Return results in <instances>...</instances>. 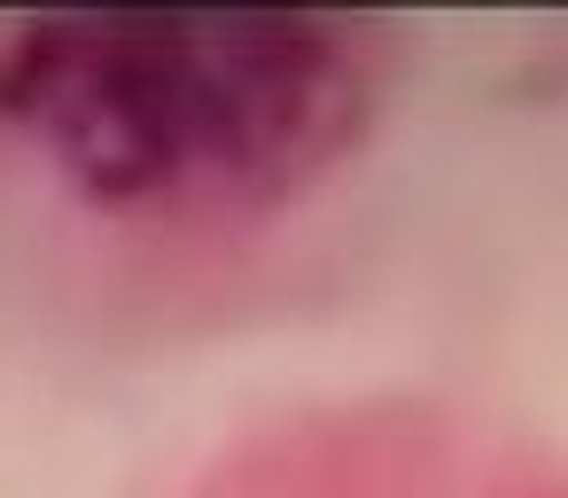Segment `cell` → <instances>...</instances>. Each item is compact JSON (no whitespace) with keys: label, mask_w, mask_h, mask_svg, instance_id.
<instances>
[{"label":"cell","mask_w":568,"mask_h":498,"mask_svg":"<svg viewBox=\"0 0 568 498\" xmlns=\"http://www.w3.org/2000/svg\"><path fill=\"white\" fill-rule=\"evenodd\" d=\"M0 110L102 211H234L358 141L366 32L335 17H63L17 32Z\"/></svg>","instance_id":"cell-1"}]
</instances>
